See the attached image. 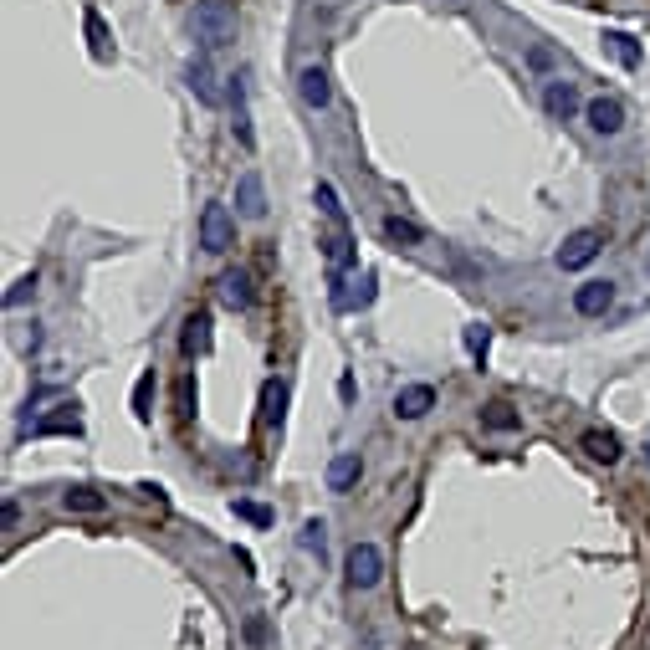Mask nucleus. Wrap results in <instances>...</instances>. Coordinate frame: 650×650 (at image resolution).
<instances>
[{"mask_svg": "<svg viewBox=\"0 0 650 650\" xmlns=\"http://www.w3.org/2000/svg\"><path fill=\"white\" fill-rule=\"evenodd\" d=\"M190 26H195V41L205 52H215V47H231L236 41V6L231 0H200L195 6V16H190Z\"/></svg>", "mask_w": 650, "mask_h": 650, "instance_id": "nucleus-1", "label": "nucleus"}, {"mask_svg": "<svg viewBox=\"0 0 650 650\" xmlns=\"http://www.w3.org/2000/svg\"><path fill=\"white\" fill-rule=\"evenodd\" d=\"M231 246H236V215H231L221 200H210V205L200 210V251L226 256Z\"/></svg>", "mask_w": 650, "mask_h": 650, "instance_id": "nucleus-2", "label": "nucleus"}, {"mask_svg": "<svg viewBox=\"0 0 650 650\" xmlns=\"http://www.w3.org/2000/svg\"><path fill=\"white\" fill-rule=\"evenodd\" d=\"M343 569H349V584H354V589H374V584L384 579V553H379V543H354Z\"/></svg>", "mask_w": 650, "mask_h": 650, "instance_id": "nucleus-3", "label": "nucleus"}, {"mask_svg": "<svg viewBox=\"0 0 650 650\" xmlns=\"http://www.w3.org/2000/svg\"><path fill=\"white\" fill-rule=\"evenodd\" d=\"M599 251H604V236H599L594 226H584V231H574L569 241L558 246V267H563V272H584Z\"/></svg>", "mask_w": 650, "mask_h": 650, "instance_id": "nucleus-4", "label": "nucleus"}, {"mask_svg": "<svg viewBox=\"0 0 650 650\" xmlns=\"http://www.w3.org/2000/svg\"><path fill=\"white\" fill-rule=\"evenodd\" d=\"M215 297H221V308H231V313H246V308H251V297H256V287H251V272H241V267H226L221 277H215Z\"/></svg>", "mask_w": 650, "mask_h": 650, "instance_id": "nucleus-5", "label": "nucleus"}, {"mask_svg": "<svg viewBox=\"0 0 650 650\" xmlns=\"http://www.w3.org/2000/svg\"><path fill=\"white\" fill-rule=\"evenodd\" d=\"M543 108H548V118H563V123H569L584 103H579V88H574V82L548 77V82H543Z\"/></svg>", "mask_w": 650, "mask_h": 650, "instance_id": "nucleus-6", "label": "nucleus"}, {"mask_svg": "<svg viewBox=\"0 0 650 650\" xmlns=\"http://www.w3.org/2000/svg\"><path fill=\"white\" fill-rule=\"evenodd\" d=\"M236 215H246V221H262L267 215V185L256 169H246V175L236 180Z\"/></svg>", "mask_w": 650, "mask_h": 650, "instance_id": "nucleus-7", "label": "nucleus"}, {"mask_svg": "<svg viewBox=\"0 0 650 650\" xmlns=\"http://www.w3.org/2000/svg\"><path fill=\"white\" fill-rule=\"evenodd\" d=\"M584 118H589L594 134H604V139H615L620 128H625V108H620L615 98H589V103H584Z\"/></svg>", "mask_w": 650, "mask_h": 650, "instance_id": "nucleus-8", "label": "nucleus"}, {"mask_svg": "<svg viewBox=\"0 0 650 650\" xmlns=\"http://www.w3.org/2000/svg\"><path fill=\"white\" fill-rule=\"evenodd\" d=\"M610 308H615V282H584L574 292V313H584V318H604Z\"/></svg>", "mask_w": 650, "mask_h": 650, "instance_id": "nucleus-9", "label": "nucleus"}, {"mask_svg": "<svg viewBox=\"0 0 650 650\" xmlns=\"http://www.w3.org/2000/svg\"><path fill=\"white\" fill-rule=\"evenodd\" d=\"M77 410H82L77 400L57 405V415H41V420L31 425V436H82V415H77Z\"/></svg>", "mask_w": 650, "mask_h": 650, "instance_id": "nucleus-10", "label": "nucleus"}, {"mask_svg": "<svg viewBox=\"0 0 650 650\" xmlns=\"http://www.w3.org/2000/svg\"><path fill=\"white\" fill-rule=\"evenodd\" d=\"M430 410H436V389H430V384H405L395 395V415L400 420H425Z\"/></svg>", "mask_w": 650, "mask_h": 650, "instance_id": "nucleus-11", "label": "nucleus"}, {"mask_svg": "<svg viewBox=\"0 0 650 650\" xmlns=\"http://www.w3.org/2000/svg\"><path fill=\"white\" fill-rule=\"evenodd\" d=\"M297 98L308 103V108H328V103H333L328 72H323V67H302V72H297Z\"/></svg>", "mask_w": 650, "mask_h": 650, "instance_id": "nucleus-12", "label": "nucleus"}, {"mask_svg": "<svg viewBox=\"0 0 650 650\" xmlns=\"http://www.w3.org/2000/svg\"><path fill=\"white\" fill-rule=\"evenodd\" d=\"M579 446L589 451V461H599V466H615L625 451H620V436H615V430H584V436H579Z\"/></svg>", "mask_w": 650, "mask_h": 650, "instance_id": "nucleus-13", "label": "nucleus"}, {"mask_svg": "<svg viewBox=\"0 0 650 650\" xmlns=\"http://www.w3.org/2000/svg\"><path fill=\"white\" fill-rule=\"evenodd\" d=\"M359 476H364V456H359V451H343V456L328 461V487H333V492L359 487Z\"/></svg>", "mask_w": 650, "mask_h": 650, "instance_id": "nucleus-14", "label": "nucleus"}, {"mask_svg": "<svg viewBox=\"0 0 650 650\" xmlns=\"http://www.w3.org/2000/svg\"><path fill=\"white\" fill-rule=\"evenodd\" d=\"M482 430H492V436H512V430H523V415H517L507 400H492V405H482Z\"/></svg>", "mask_w": 650, "mask_h": 650, "instance_id": "nucleus-15", "label": "nucleus"}, {"mask_svg": "<svg viewBox=\"0 0 650 650\" xmlns=\"http://www.w3.org/2000/svg\"><path fill=\"white\" fill-rule=\"evenodd\" d=\"M318 246H323V256H328V267H333V272H349V267L359 262V251H354L349 231H333V236H323Z\"/></svg>", "mask_w": 650, "mask_h": 650, "instance_id": "nucleus-16", "label": "nucleus"}, {"mask_svg": "<svg viewBox=\"0 0 650 650\" xmlns=\"http://www.w3.org/2000/svg\"><path fill=\"white\" fill-rule=\"evenodd\" d=\"M180 349H185V359H195V354H205V349H210V313H190V318H185Z\"/></svg>", "mask_w": 650, "mask_h": 650, "instance_id": "nucleus-17", "label": "nucleus"}, {"mask_svg": "<svg viewBox=\"0 0 650 650\" xmlns=\"http://www.w3.org/2000/svg\"><path fill=\"white\" fill-rule=\"evenodd\" d=\"M282 415H287V384H282V379H267V384H262V425L277 430Z\"/></svg>", "mask_w": 650, "mask_h": 650, "instance_id": "nucleus-18", "label": "nucleus"}, {"mask_svg": "<svg viewBox=\"0 0 650 650\" xmlns=\"http://www.w3.org/2000/svg\"><path fill=\"white\" fill-rule=\"evenodd\" d=\"M190 93H195L205 108L221 103V88H215V72H210V62H205V57H195V62H190Z\"/></svg>", "mask_w": 650, "mask_h": 650, "instance_id": "nucleus-19", "label": "nucleus"}, {"mask_svg": "<svg viewBox=\"0 0 650 650\" xmlns=\"http://www.w3.org/2000/svg\"><path fill=\"white\" fill-rule=\"evenodd\" d=\"M62 507H67V512H88V517H93V512L108 507V497L93 492V487H67V492H62Z\"/></svg>", "mask_w": 650, "mask_h": 650, "instance_id": "nucleus-20", "label": "nucleus"}, {"mask_svg": "<svg viewBox=\"0 0 650 650\" xmlns=\"http://www.w3.org/2000/svg\"><path fill=\"white\" fill-rule=\"evenodd\" d=\"M297 548L302 553H318V558L328 553V523H323V517H308V523L297 528Z\"/></svg>", "mask_w": 650, "mask_h": 650, "instance_id": "nucleus-21", "label": "nucleus"}, {"mask_svg": "<svg viewBox=\"0 0 650 650\" xmlns=\"http://www.w3.org/2000/svg\"><path fill=\"white\" fill-rule=\"evenodd\" d=\"M313 200H318V210L328 215V221L343 231V226H349V210H343V200H338V190L328 185V180H318V190H313Z\"/></svg>", "mask_w": 650, "mask_h": 650, "instance_id": "nucleus-22", "label": "nucleus"}, {"mask_svg": "<svg viewBox=\"0 0 650 650\" xmlns=\"http://www.w3.org/2000/svg\"><path fill=\"white\" fill-rule=\"evenodd\" d=\"M604 47H610V57H615L620 67H640V47H635V36H625V31H604Z\"/></svg>", "mask_w": 650, "mask_h": 650, "instance_id": "nucleus-23", "label": "nucleus"}, {"mask_svg": "<svg viewBox=\"0 0 650 650\" xmlns=\"http://www.w3.org/2000/svg\"><path fill=\"white\" fill-rule=\"evenodd\" d=\"M384 236L395 241V246H420L425 241V231L415 221H405V215H384Z\"/></svg>", "mask_w": 650, "mask_h": 650, "instance_id": "nucleus-24", "label": "nucleus"}, {"mask_svg": "<svg viewBox=\"0 0 650 650\" xmlns=\"http://www.w3.org/2000/svg\"><path fill=\"white\" fill-rule=\"evenodd\" d=\"M231 512H236V517H246L251 528H272V507H262V502H246V497H236V502H231Z\"/></svg>", "mask_w": 650, "mask_h": 650, "instance_id": "nucleus-25", "label": "nucleus"}, {"mask_svg": "<svg viewBox=\"0 0 650 650\" xmlns=\"http://www.w3.org/2000/svg\"><path fill=\"white\" fill-rule=\"evenodd\" d=\"M487 349H492V328L487 323H471L466 328V354L471 359H487Z\"/></svg>", "mask_w": 650, "mask_h": 650, "instance_id": "nucleus-26", "label": "nucleus"}, {"mask_svg": "<svg viewBox=\"0 0 650 650\" xmlns=\"http://www.w3.org/2000/svg\"><path fill=\"white\" fill-rule=\"evenodd\" d=\"M149 400H154V369H144L139 384H134V415L139 420H149Z\"/></svg>", "mask_w": 650, "mask_h": 650, "instance_id": "nucleus-27", "label": "nucleus"}, {"mask_svg": "<svg viewBox=\"0 0 650 650\" xmlns=\"http://www.w3.org/2000/svg\"><path fill=\"white\" fill-rule=\"evenodd\" d=\"M82 26H88L93 52H98V57H108V26H103V16H98V11H88V16H82Z\"/></svg>", "mask_w": 650, "mask_h": 650, "instance_id": "nucleus-28", "label": "nucleus"}, {"mask_svg": "<svg viewBox=\"0 0 650 650\" xmlns=\"http://www.w3.org/2000/svg\"><path fill=\"white\" fill-rule=\"evenodd\" d=\"M31 292H36V277H21V282H16V287L6 292V308H21V302H26Z\"/></svg>", "mask_w": 650, "mask_h": 650, "instance_id": "nucleus-29", "label": "nucleus"}, {"mask_svg": "<svg viewBox=\"0 0 650 650\" xmlns=\"http://www.w3.org/2000/svg\"><path fill=\"white\" fill-rule=\"evenodd\" d=\"M528 62H533L538 72H548V67H553V52H548V47H533V52H528Z\"/></svg>", "mask_w": 650, "mask_h": 650, "instance_id": "nucleus-30", "label": "nucleus"}]
</instances>
